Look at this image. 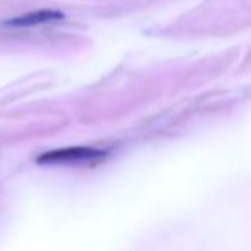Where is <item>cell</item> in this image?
<instances>
[{"mask_svg":"<svg viewBox=\"0 0 251 251\" xmlns=\"http://www.w3.org/2000/svg\"><path fill=\"white\" fill-rule=\"evenodd\" d=\"M104 152L93 147H65V149L50 151L47 154L40 155L38 162L41 164H65V166H77V164H91L104 157Z\"/></svg>","mask_w":251,"mask_h":251,"instance_id":"1","label":"cell"},{"mask_svg":"<svg viewBox=\"0 0 251 251\" xmlns=\"http://www.w3.org/2000/svg\"><path fill=\"white\" fill-rule=\"evenodd\" d=\"M63 12L55 9H40L34 10V12L29 14H23L19 17H14V19H9L3 23V26L7 27H34L40 26V24H48L53 23V21H62L63 19Z\"/></svg>","mask_w":251,"mask_h":251,"instance_id":"2","label":"cell"}]
</instances>
